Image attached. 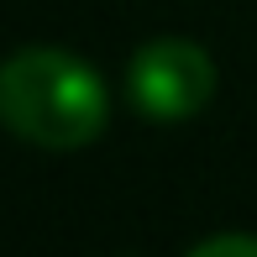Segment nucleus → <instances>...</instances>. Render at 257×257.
<instances>
[{
    "mask_svg": "<svg viewBox=\"0 0 257 257\" xmlns=\"http://www.w3.org/2000/svg\"><path fill=\"white\" fill-rule=\"evenodd\" d=\"M110 121L105 79L68 48H16L0 63V126L48 153L89 147Z\"/></svg>",
    "mask_w": 257,
    "mask_h": 257,
    "instance_id": "f257e3e1",
    "label": "nucleus"
},
{
    "mask_svg": "<svg viewBox=\"0 0 257 257\" xmlns=\"http://www.w3.org/2000/svg\"><path fill=\"white\" fill-rule=\"evenodd\" d=\"M215 95V63L189 37L142 42L126 63V100L147 121H189Z\"/></svg>",
    "mask_w": 257,
    "mask_h": 257,
    "instance_id": "f03ea898",
    "label": "nucleus"
},
{
    "mask_svg": "<svg viewBox=\"0 0 257 257\" xmlns=\"http://www.w3.org/2000/svg\"><path fill=\"white\" fill-rule=\"evenodd\" d=\"M189 257H257V236H241V231H231V236H210L205 247H194Z\"/></svg>",
    "mask_w": 257,
    "mask_h": 257,
    "instance_id": "7ed1b4c3",
    "label": "nucleus"
}]
</instances>
